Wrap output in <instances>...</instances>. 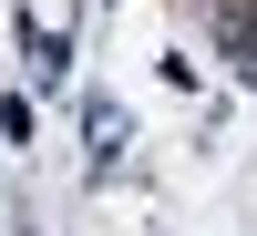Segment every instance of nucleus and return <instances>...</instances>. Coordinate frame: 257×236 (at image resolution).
Masks as SVG:
<instances>
[{
  "label": "nucleus",
  "instance_id": "1",
  "mask_svg": "<svg viewBox=\"0 0 257 236\" xmlns=\"http://www.w3.org/2000/svg\"><path fill=\"white\" fill-rule=\"evenodd\" d=\"M82 134H93V164H113V154H123V103L93 93V103H82Z\"/></svg>",
  "mask_w": 257,
  "mask_h": 236
}]
</instances>
